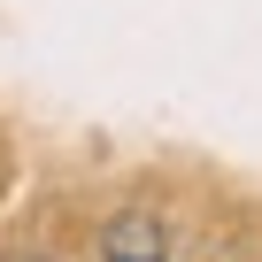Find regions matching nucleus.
<instances>
[{"label": "nucleus", "instance_id": "1", "mask_svg": "<svg viewBox=\"0 0 262 262\" xmlns=\"http://www.w3.org/2000/svg\"><path fill=\"white\" fill-rule=\"evenodd\" d=\"M100 262H170V224L147 208H123L100 231Z\"/></svg>", "mask_w": 262, "mask_h": 262}]
</instances>
